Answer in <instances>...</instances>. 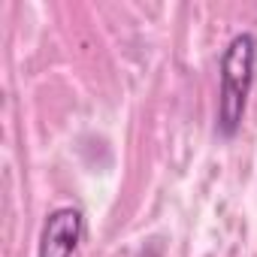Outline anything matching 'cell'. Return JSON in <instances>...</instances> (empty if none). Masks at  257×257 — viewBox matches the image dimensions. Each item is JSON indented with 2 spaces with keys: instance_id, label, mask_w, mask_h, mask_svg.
I'll return each instance as SVG.
<instances>
[{
  "instance_id": "obj_1",
  "label": "cell",
  "mask_w": 257,
  "mask_h": 257,
  "mask_svg": "<svg viewBox=\"0 0 257 257\" xmlns=\"http://www.w3.org/2000/svg\"><path fill=\"white\" fill-rule=\"evenodd\" d=\"M257 67V37L242 31L236 34L218 64V106H215V131L224 140H233L242 131L248 94L254 85Z\"/></svg>"
},
{
  "instance_id": "obj_2",
  "label": "cell",
  "mask_w": 257,
  "mask_h": 257,
  "mask_svg": "<svg viewBox=\"0 0 257 257\" xmlns=\"http://www.w3.org/2000/svg\"><path fill=\"white\" fill-rule=\"evenodd\" d=\"M85 236V215L76 206H58L46 215L37 257H73Z\"/></svg>"
}]
</instances>
